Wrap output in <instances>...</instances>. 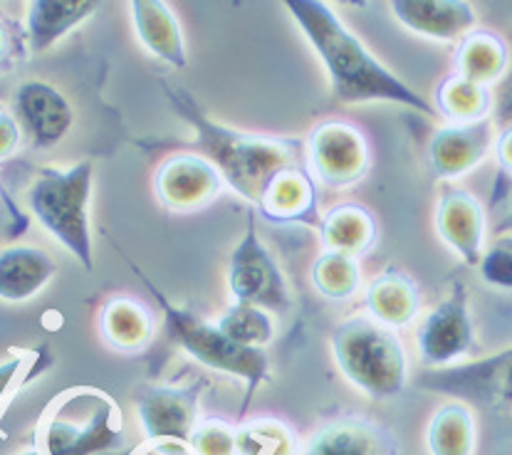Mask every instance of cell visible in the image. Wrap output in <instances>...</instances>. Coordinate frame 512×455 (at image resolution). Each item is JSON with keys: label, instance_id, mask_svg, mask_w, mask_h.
<instances>
[{"label": "cell", "instance_id": "cell-4", "mask_svg": "<svg viewBox=\"0 0 512 455\" xmlns=\"http://www.w3.org/2000/svg\"><path fill=\"white\" fill-rule=\"evenodd\" d=\"M92 161H77L70 169L38 171L28 188V208L47 235L57 240L87 273L94 270L92 243Z\"/></svg>", "mask_w": 512, "mask_h": 455}, {"label": "cell", "instance_id": "cell-9", "mask_svg": "<svg viewBox=\"0 0 512 455\" xmlns=\"http://www.w3.org/2000/svg\"><path fill=\"white\" fill-rule=\"evenodd\" d=\"M475 347V324L470 315L468 287L453 282L451 292L416 324V349L428 369L463 364Z\"/></svg>", "mask_w": 512, "mask_h": 455}, {"label": "cell", "instance_id": "cell-12", "mask_svg": "<svg viewBox=\"0 0 512 455\" xmlns=\"http://www.w3.org/2000/svg\"><path fill=\"white\" fill-rule=\"evenodd\" d=\"M226 188L216 166L198 151L171 154L154 174V196L166 211L193 213L211 206Z\"/></svg>", "mask_w": 512, "mask_h": 455}, {"label": "cell", "instance_id": "cell-7", "mask_svg": "<svg viewBox=\"0 0 512 455\" xmlns=\"http://www.w3.org/2000/svg\"><path fill=\"white\" fill-rule=\"evenodd\" d=\"M305 164L317 186L347 191L372 169V144L364 129L347 119H327L305 141Z\"/></svg>", "mask_w": 512, "mask_h": 455}, {"label": "cell", "instance_id": "cell-17", "mask_svg": "<svg viewBox=\"0 0 512 455\" xmlns=\"http://www.w3.org/2000/svg\"><path fill=\"white\" fill-rule=\"evenodd\" d=\"M300 455H399V443L379 423L349 416L317 428Z\"/></svg>", "mask_w": 512, "mask_h": 455}, {"label": "cell", "instance_id": "cell-38", "mask_svg": "<svg viewBox=\"0 0 512 455\" xmlns=\"http://www.w3.org/2000/svg\"><path fill=\"white\" fill-rule=\"evenodd\" d=\"M20 455H45V453L40 451L38 446H33V448H28V451H23V453H20Z\"/></svg>", "mask_w": 512, "mask_h": 455}, {"label": "cell", "instance_id": "cell-34", "mask_svg": "<svg viewBox=\"0 0 512 455\" xmlns=\"http://www.w3.org/2000/svg\"><path fill=\"white\" fill-rule=\"evenodd\" d=\"M28 362H30L28 352H15L10 354L5 362H0V404H3L5 396L10 394V386L20 379V374H23Z\"/></svg>", "mask_w": 512, "mask_h": 455}, {"label": "cell", "instance_id": "cell-35", "mask_svg": "<svg viewBox=\"0 0 512 455\" xmlns=\"http://www.w3.org/2000/svg\"><path fill=\"white\" fill-rule=\"evenodd\" d=\"M493 156H495V164L500 166V171L512 179V122L503 124V127L498 129Z\"/></svg>", "mask_w": 512, "mask_h": 455}, {"label": "cell", "instance_id": "cell-33", "mask_svg": "<svg viewBox=\"0 0 512 455\" xmlns=\"http://www.w3.org/2000/svg\"><path fill=\"white\" fill-rule=\"evenodd\" d=\"M20 141H23V129H20L15 114L0 109V161L10 159L18 151Z\"/></svg>", "mask_w": 512, "mask_h": 455}, {"label": "cell", "instance_id": "cell-5", "mask_svg": "<svg viewBox=\"0 0 512 455\" xmlns=\"http://www.w3.org/2000/svg\"><path fill=\"white\" fill-rule=\"evenodd\" d=\"M35 446L45 455H104L124 446L117 401L94 386H77L52 401L40 421Z\"/></svg>", "mask_w": 512, "mask_h": 455}, {"label": "cell", "instance_id": "cell-29", "mask_svg": "<svg viewBox=\"0 0 512 455\" xmlns=\"http://www.w3.org/2000/svg\"><path fill=\"white\" fill-rule=\"evenodd\" d=\"M235 455H300L302 446L287 421L275 416L245 418L235 436Z\"/></svg>", "mask_w": 512, "mask_h": 455}, {"label": "cell", "instance_id": "cell-32", "mask_svg": "<svg viewBox=\"0 0 512 455\" xmlns=\"http://www.w3.org/2000/svg\"><path fill=\"white\" fill-rule=\"evenodd\" d=\"M480 280L493 290L512 292V233L498 235L478 265Z\"/></svg>", "mask_w": 512, "mask_h": 455}, {"label": "cell", "instance_id": "cell-8", "mask_svg": "<svg viewBox=\"0 0 512 455\" xmlns=\"http://www.w3.org/2000/svg\"><path fill=\"white\" fill-rule=\"evenodd\" d=\"M228 290L233 302H248L268 312L287 310L292 302L290 282L273 250L260 238L255 213L248 216L243 238L228 260Z\"/></svg>", "mask_w": 512, "mask_h": 455}, {"label": "cell", "instance_id": "cell-21", "mask_svg": "<svg viewBox=\"0 0 512 455\" xmlns=\"http://www.w3.org/2000/svg\"><path fill=\"white\" fill-rule=\"evenodd\" d=\"M99 337L122 354H139L156 334V319L149 305L129 295H114L99 307Z\"/></svg>", "mask_w": 512, "mask_h": 455}, {"label": "cell", "instance_id": "cell-1", "mask_svg": "<svg viewBox=\"0 0 512 455\" xmlns=\"http://www.w3.org/2000/svg\"><path fill=\"white\" fill-rule=\"evenodd\" d=\"M285 8L320 57L339 102H391L431 119L438 117L433 102L396 77L352 28L342 23L332 5L322 0H287Z\"/></svg>", "mask_w": 512, "mask_h": 455}, {"label": "cell", "instance_id": "cell-28", "mask_svg": "<svg viewBox=\"0 0 512 455\" xmlns=\"http://www.w3.org/2000/svg\"><path fill=\"white\" fill-rule=\"evenodd\" d=\"M312 287L320 292L325 300L347 302L362 290V263L352 255L334 253V250H322L310 268Z\"/></svg>", "mask_w": 512, "mask_h": 455}, {"label": "cell", "instance_id": "cell-13", "mask_svg": "<svg viewBox=\"0 0 512 455\" xmlns=\"http://www.w3.org/2000/svg\"><path fill=\"white\" fill-rule=\"evenodd\" d=\"M436 233L468 268H478L488 250V208L468 188H446L436 203Z\"/></svg>", "mask_w": 512, "mask_h": 455}, {"label": "cell", "instance_id": "cell-11", "mask_svg": "<svg viewBox=\"0 0 512 455\" xmlns=\"http://www.w3.org/2000/svg\"><path fill=\"white\" fill-rule=\"evenodd\" d=\"M203 381L196 384H156L144 386L137 394L134 409L146 443H188L198 426V399Z\"/></svg>", "mask_w": 512, "mask_h": 455}, {"label": "cell", "instance_id": "cell-6", "mask_svg": "<svg viewBox=\"0 0 512 455\" xmlns=\"http://www.w3.org/2000/svg\"><path fill=\"white\" fill-rule=\"evenodd\" d=\"M139 280L144 282V287L149 290V295L154 297L156 305H159L161 315H164L166 334H169L171 342L188 354L196 364H201L203 369L218 371V374L233 376V379L245 381L248 386V396L243 401V409H248L250 399L258 391L260 384L270 381V357L265 349H250L240 347L233 339H228L221 332L216 322H208V319L193 315L191 310L184 307H176L174 302L166 300L164 292L154 285L141 270L137 268Z\"/></svg>", "mask_w": 512, "mask_h": 455}, {"label": "cell", "instance_id": "cell-10", "mask_svg": "<svg viewBox=\"0 0 512 455\" xmlns=\"http://www.w3.org/2000/svg\"><path fill=\"white\" fill-rule=\"evenodd\" d=\"M419 384L436 394L453 396L468 406L508 409L512 406V347L478 362L431 369L421 374Z\"/></svg>", "mask_w": 512, "mask_h": 455}, {"label": "cell", "instance_id": "cell-36", "mask_svg": "<svg viewBox=\"0 0 512 455\" xmlns=\"http://www.w3.org/2000/svg\"><path fill=\"white\" fill-rule=\"evenodd\" d=\"M139 455H193L188 443H146Z\"/></svg>", "mask_w": 512, "mask_h": 455}, {"label": "cell", "instance_id": "cell-22", "mask_svg": "<svg viewBox=\"0 0 512 455\" xmlns=\"http://www.w3.org/2000/svg\"><path fill=\"white\" fill-rule=\"evenodd\" d=\"M453 67H456V75L493 90L495 85H503L508 80L512 70V47L495 30L475 28L458 43Z\"/></svg>", "mask_w": 512, "mask_h": 455}, {"label": "cell", "instance_id": "cell-31", "mask_svg": "<svg viewBox=\"0 0 512 455\" xmlns=\"http://www.w3.org/2000/svg\"><path fill=\"white\" fill-rule=\"evenodd\" d=\"M235 436H238V426L223 421V418L208 416L198 421V426L191 433V446L193 455H235L238 446H235Z\"/></svg>", "mask_w": 512, "mask_h": 455}, {"label": "cell", "instance_id": "cell-2", "mask_svg": "<svg viewBox=\"0 0 512 455\" xmlns=\"http://www.w3.org/2000/svg\"><path fill=\"white\" fill-rule=\"evenodd\" d=\"M166 97L174 102L181 117L196 129L198 154L206 156L226 186L258 211L268 188L282 171L305 164V141L295 137H268V134L240 132L208 117L186 90L166 87Z\"/></svg>", "mask_w": 512, "mask_h": 455}, {"label": "cell", "instance_id": "cell-27", "mask_svg": "<svg viewBox=\"0 0 512 455\" xmlns=\"http://www.w3.org/2000/svg\"><path fill=\"white\" fill-rule=\"evenodd\" d=\"M478 426L468 404L451 401L433 411L426 426L428 455H475Z\"/></svg>", "mask_w": 512, "mask_h": 455}, {"label": "cell", "instance_id": "cell-16", "mask_svg": "<svg viewBox=\"0 0 512 455\" xmlns=\"http://www.w3.org/2000/svg\"><path fill=\"white\" fill-rule=\"evenodd\" d=\"M391 13L406 30L436 43H461L478 28V13L466 0H394Z\"/></svg>", "mask_w": 512, "mask_h": 455}, {"label": "cell", "instance_id": "cell-30", "mask_svg": "<svg viewBox=\"0 0 512 455\" xmlns=\"http://www.w3.org/2000/svg\"><path fill=\"white\" fill-rule=\"evenodd\" d=\"M216 324L228 339H233L240 347L268 349V344L275 339L273 312L248 305V302H233L216 319Z\"/></svg>", "mask_w": 512, "mask_h": 455}, {"label": "cell", "instance_id": "cell-18", "mask_svg": "<svg viewBox=\"0 0 512 455\" xmlns=\"http://www.w3.org/2000/svg\"><path fill=\"white\" fill-rule=\"evenodd\" d=\"M317 181L307 171V164L282 171L268 188L263 206L258 208L265 221L275 226H310L320 228V208H317Z\"/></svg>", "mask_w": 512, "mask_h": 455}, {"label": "cell", "instance_id": "cell-26", "mask_svg": "<svg viewBox=\"0 0 512 455\" xmlns=\"http://www.w3.org/2000/svg\"><path fill=\"white\" fill-rule=\"evenodd\" d=\"M495 104H498V97L493 90L475 85L456 72L438 82L436 94H433V109L438 117L446 119V124H473L493 119Z\"/></svg>", "mask_w": 512, "mask_h": 455}, {"label": "cell", "instance_id": "cell-20", "mask_svg": "<svg viewBox=\"0 0 512 455\" xmlns=\"http://www.w3.org/2000/svg\"><path fill=\"white\" fill-rule=\"evenodd\" d=\"M367 317L381 327L406 329L421 317L423 297L414 277L399 268H386L369 280L364 292Z\"/></svg>", "mask_w": 512, "mask_h": 455}, {"label": "cell", "instance_id": "cell-25", "mask_svg": "<svg viewBox=\"0 0 512 455\" xmlns=\"http://www.w3.org/2000/svg\"><path fill=\"white\" fill-rule=\"evenodd\" d=\"M317 230H320L325 250L352 255V258L359 260L367 253H372L376 235H379L374 213L367 206L354 201L329 208L325 216H322Z\"/></svg>", "mask_w": 512, "mask_h": 455}, {"label": "cell", "instance_id": "cell-23", "mask_svg": "<svg viewBox=\"0 0 512 455\" xmlns=\"http://www.w3.org/2000/svg\"><path fill=\"white\" fill-rule=\"evenodd\" d=\"M55 275V258L35 245H10L0 250V300H33L50 285Z\"/></svg>", "mask_w": 512, "mask_h": 455}, {"label": "cell", "instance_id": "cell-3", "mask_svg": "<svg viewBox=\"0 0 512 455\" xmlns=\"http://www.w3.org/2000/svg\"><path fill=\"white\" fill-rule=\"evenodd\" d=\"M339 374L376 401L401 396L409 386V357L399 334L367 315H352L329 337Z\"/></svg>", "mask_w": 512, "mask_h": 455}, {"label": "cell", "instance_id": "cell-19", "mask_svg": "<svg viewBox=\"0 0 512 455\" xmlns=\"http://www.w3.org/2000/svg\"><path fill=\"white\" fill-rule=\"evenodd\" d=\"M134 33L141 47L169 67H188L186 35L174 8L164 0H132L129 3Z\"/></svg>", "mask_w": 512, "mask_h": 455}, {"label": "cell", "instance_id": "cell-14", "mask_svg": "<svg viewBox=\"0 0 512 455\" xmlns=\"http://www.w3.org/2000/svg\"><path fill=\"white\" fill-rule=\"evenodd\" d=\"M498 122L483 119L473 124H443L428 139V164L438 179L456 181L478 169L495 149Z\"/></svg>", "mask_w": 512, "mask_h": 455}, {"label": "cell", "instance_id": "cell-15", "mask_svg": "<svg viewBox=\"0 0 512 455\" xmlns=\"http://www.w3.org/2000/svg\"><path fill=\"white\" fill-rule=\"evenodd\" d=\"M15 119L28 134L35 149H52L70 134L75 124V107L55 85L28 80L15 90Z\"/></svg>", "mask_w": 512, "mask_h": 455}, {"label": "cell", "instance_id": "cell-37", "mask_svg": "<svg viewBox=\"0 0 512 455\" xmlns=\"http://www.w3.org/2000/svg\"><path fill=\"white\" fill-rule=\"evenodd\" d=\"M8 55H10V35L8 30H5V25L0 23V65H3V60Z\"/></svg>", "mask_w": 512, "mask_h": 455}, {"label": "cell", "instance_id": "cell-24", "mask_svg": "<svg viewBox=\"0 0 512 455\" xmlns=\"http://www.w3.org/2000/svg\"><path fill=\"white\" fill-rule=\"evenodd\" d=\"M99 10L97 0H33L25 13V43L40 55Z\"/></svg>", "mask_w": 512, "mask_h": 455}]
</instances>
